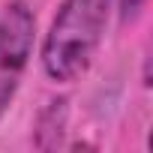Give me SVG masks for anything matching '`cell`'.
<instances>
[{
	"mask_svg": "<svg viewBox=\"0 0 153 153\" xmlns=\"http://www.w3.org/2000/svg\"><path fill=\"white\" fill-rule=\"evenodd\" d=\"M111 9L114 0H60L39 48L42 72L51 81L72 84L90 69Z\"/></svg>",
	"mask_w": 153,
	"mask_h": 153,
	"instance_id": "6da1fadb",
	"label": "cell"
},
{
	"mask_svg": "<svg viewBox=\"0 0 153 153\" xmlns=\"http://www.w3.org/2000/svg\"><path fill=\"white\" fill-rule=\"evenodd\" d=\"M36 45V15L27 0H9L0 9V120L9 111Z\"/></svg>",
	"mask_w": 153,
	"mask_h": 153,
	"instance_id": "7a4b0ae2",
	"label": "cell"
},
{
	"mask_svg": "<svg viewBox=\"0 0 153 153\" xmlns=\"http://www.w3.org/2000/svg\"><path fill=\"white\" fill-rule=\"evenodd\" d=\"M66 123H69V99L66 96L48 99L36 111V120H33V147L36 150H57L63 144Z\"/></svg>",
	"mask_w": 153,
	"mask_h": 153,
	"instance_id": "3957f363",
	"label": "cell"
},
{
	"mask_svg": "<svg viewBox=\"0 0 153 153\" xmlns=\"http://www.w3.org/2000/svg\"><path fill=\"white\" fill-rule=\"evenodd\" d=\"M117 3V12H120V21L123 24H129V21H135L141 12H144V6H147V0H114Z\"/></svg>",
	"mask_w": 153,
	"mask_h": 153,
	"instance_id": "277c9868",
	"label": "cell"
}]
</instances>
